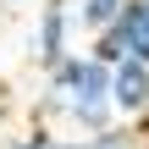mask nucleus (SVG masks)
<instances>
[{
	"label": "nucleus",
	"instance_id": "1",
	"mask_svg": "<svg viewBox=\"0 0 149 149\" xmlns=\"http://www.w3.org/2000/svg\"><path fill=\"white\" fill-rule=\"evenodd\" d=\"M39 116L72 127L77 138L116 127L111 111V61H100L94 50H72L61 66L44 72V94H39Z\"/></svg>",
	"mask_w": 149,
	"mask_h": 149
},
{
	"label": "nucleus",
	"instance_id": "2",
	"mask_svg": "<svg viewBox=\"0 0 149 149\" xmlns=\"http://www.w3.org/2000/svg\"><path fill=\"white\" fill-rule=\"evenodd\" d=\"M72 50H77V11H72V0H39L33 33H28V55L50 72V66H61Z\"/></svg>",
	"mask_w": 149,
	"mask_h": 149
},
{
	"label": "nucleus",
	"instance_id": "3",
	"mask_svg": "<svg viewBox=\"0 0 149 149\" xmlns=\"http://www.w3.org/2000/svg\"><path fill=\"white\" fill-rule=\"evenodd\" d=\"M88 50H94L100 61H122V55L149 61V0H127V6L116 11V22H105V28L94 33Z\"/></svg>",
	"mask_w": 149,
	"mask_h": 149
},
{
	"label": "nucleus",
	"instance_id": "4",
	"mask_svg": "<svg viewBox=\"0 0 149 149\" xmlns=\"http://www.w3.org/2000/svg\"><path fill=\"white\" fill-rule=\"evenodd\" d=\"M111 111L122 127L149 122V61H133V55L111 61Z\"/></svg>",
	"mask_w": 149,
	"mask_h": 149
},
{
	"label": "nucleus",
	"instance_id": "5",
	"mask_svg": "<svg viewBox=\"0 0 149 149\" xmlns=\"http://www.w3.org/2000/svg\"><path fill=\"white\" fill-rule=\"evenodd\" d=\"M61 149H138V133L133 127H105V133H88V138H61Z\"/></svg>",
	"mask_w": 149,
	"mask_h": 149
},
{
	"label": "nucleus",
	"instance_id": "6",
	"mask_svg": "<svg viewBox=\"0 0 149 149\" xmlns=\"http://www.w3.org/2000/svg\"><path fill=\"white\" fill-rule=\"evenodd\" d=\"M127 0H77V22L88 28V39L105 28V22H116V11H122Z\"/></svg>",
	"mask_w": 149,
	"mask_h": 149
},
{
	"label": "nucleus",
	"instance_id": "7",
	"mask_svg": "<svg viewBox=\"0 0 149 149\" xmlns=\"http://www.w3.org/2000/svg\"><path fill=\"white\" fill-rule=\"evenodd\" d=\"M6 149H61V133H50V127H33V133H17V138H6Z\"/></svg>",
	"mask_w": 149,
	"mask_h": 149
},
{
	"label": "nucleus",
	"instance_id": "8",
	"mask_svg": "<svg viewBox=\"0 0 149 149\" xmlns=\"http://www.w3.org/2000/svg\"><path fill=\"white\" fill-rule=\"evenodd\" d=\"M0 6H28V0H0Z\"/></svg>",
	"mask_w": 149,
	"mask_h": 149
},
{
	"label": "nucleus",
	"instance_id": "9",
	"mask_svg": "<svg viewBox=\"0 0 149 149\" xmlns=\"http://www.w3.org/2000/svg\"><path fill=\"white\" fill-rule=\"evenodd\" d=\"M138 149H149V138H138Z\"/></svg>",
	"mask_w": 149,
	"mask_h": 149
}]
</instances>
